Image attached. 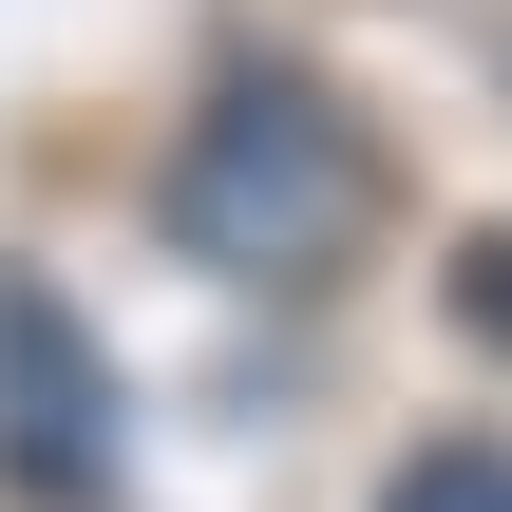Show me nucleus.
Listing matches in <instances>:
<instances>
[{
  "instance_id": "nucleus-2",
  "label": "nucleus",
  "mask_w": 512,
  "mask_h": 512,
  "mask_svg": "<svg viewBox=\"0 0 512 512\" xmlns=\"http://www.w3.org/2000/svg\"><path fill=\"white\" fill-rule=\"evenodd\" d=\"M0 475L19 494H114V361H95V323L38 285V266H0Z\"/></svg>"
},
{
  "instance_id": "nucleus-4",
  "label": "nucleus",
  "mask_w": 512,
  "mask_h": 512,
  "mask_svg": "<svg viewBox=\"0 0 512 512\" xmlns=\"http://www.w3.org/2000/svg\"><path fill=\"white\" fill-rule=\"evenodd\" d=\"M456 323H475V342H512V228H475V247H456Z\"/></svg>"
},
{
  "instance_id": "nucleus-3",
  "label": "nucleus",
  "mask_w": 512,
  "mask_h": 512,
  "mask_svg": "<svg viewBox=\"0 0 512 512\" xmlns=\"http://www.w3.org/2000/svg\"><path fill=\"white\" fill-rule=\"evenodd\" d=\"M380 512H512V456L494 437H418V456L380 475Z\"/></svg>"
},
{
  "instance_id": "nucleus-1",
  "label": "nucleus",
  "mask_w": 512,
  "mask_h": 512,
  "mask_svg": "<svg viewBox=\"0 0 512 512\" xmlns=\"http://www.w3.org/2000/svg\"><path fill=\"white\" fill-rule=\"evenodd\" d=\"M380 209V152L323 76H228L190 133H171V247L228 266V285H323Z\"/></svg>"
}]
</instances>
